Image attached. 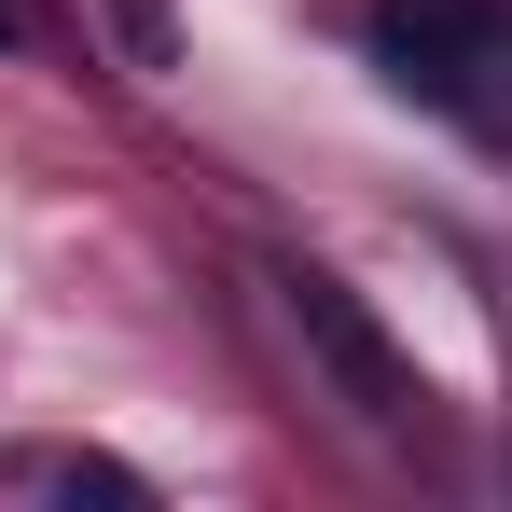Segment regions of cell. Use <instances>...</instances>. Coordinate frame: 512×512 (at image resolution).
<instances>
[{
	"label": "cell",
	"mask_w": 512,
	"mask_h": 512,
	"mask_svg": "<svg viewBox=\"0 0 512 512\" xmlns=\"http://www.w3.org/2000/svg\"><path fill=\"white\" fill-rule=\"evenodd\" d=\"M14 485H56V499H111V512H139L153 485L125 471V457H14Z\"/></svg>",
	"instance_id": "3"
},
{
	"label": "cell",
	"mask_w": 512,
	"mask_h": 512,
	"mask_svg": "<svg viewBox=\"0 0 512 512\" xmlns=\"http://www.w3.org/2000/svg\"><path fill=\"white\" fill-rule=\"evenodd\" d=\"M0 42H28V14H14V0H0Z\"/></svg>",
	"instance_id": "4"
},
{
	"label": "cell",
	"mask_w": 512,
	"mask_h": 512,
	"mask_svg": "<svg viewBox=\"0 0 512 512\" xmlns=\"http://www.w3.org/2000/svg\"><path fill=\"white\" fill-rule=\"evenodd\" d=\"M277 305H291L305 360H319V374H333V388H346V402H360L374 429H402V416H416V374H402V346H388L374 319H360V291H346V277L291 263V277H277Z\"/></svg>",
	"instance_id": "2"
},
{
	"label": "cell",
	"mask_w": 512,
	"mask_h": 512,
	"mask_svg": "<svg viewBox=\"0 0 512 512\" xmlns=\"http://www.w3.org/2000/svg\"><path fill=\"white\" fill-rule=\"evenodd\" d=\"M374 70L416 111H443V125L512 153V14L499 0H388L374 14Z\"/></svg>",
	"instance_id": "1"
}]
</instances>
